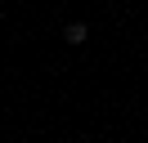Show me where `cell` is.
Here are the masks:
<instances>
[{"label":"cell","mask_w":148,"mask_h":143,"mask_svg":"<svg viewBox=\"0 0 148 143\" xmlns=\"http://www.w3.org/2000/svg\"><path fill=\"white\" fill-rule=\"evenodd\" d=\"M63 36H67V45H85V40H90V27H85V22H67Z\"/></svg>","instance_id":"6da1fadb"}]
</instances>
